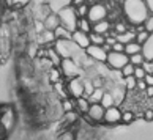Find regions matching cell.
<instances>
[{
    "mask_svg": "<svg viewBox=\"0 0 153 140\" xmlns=\"http://www.w3.org/2000/svg\"><path fill=\"white\" fill-rule=\"evenodd\" d=\"M14 126V112L10 107H2L0 112V127H3L5 131H10Z\"/></svg>",
    "mask_w": 153,
    "mask_h": 140,
    "instance_id": "cell-10",
    "label": "cell"
},
{
    "mask_svg": "<svg viewBox=\"0 0 153 140\" xmlns=\"http://www.w3.org/2000/svg\"><path fill=\"white\" fill-rule=\"evenodd\" d=\"M145 94H147V98H153V85H149L145 88Z\"/></svg>",
    "mask_w": 153,
    "mask_h": 140,
    "instance_id": "cell-49",
    "label": "cell"
},
{
    "mask_svg": "<svg viewBox=\"0 0 153 140\" xmlns=\"http://www.w3.org/2000/svg\"><path fill=\"white\" fill-rule=\"evenodd\" d=\"M142 68L145 69L147 74H153V60H145L142 63Z\"/></svg>",
    "mask_w": 153,
    "mask_h": 140,
    "instance_id": "cell-40",
    "label": "cell"
},
{
    "mask_svg": "<svg viewBox=\"0 0 153 140\" xmlns=\"http://www.w3.org/2000/svg\"><path fill=\"white\" fill-rule=\"evenodd\" d=\"M77 30H82L85 33H90L93 30V24L88 21V18H79L77 19Z\"/></svg>",
    "mask_w": 153,
    "mask_h": 140,
    "instance_id": "cell-23",
    "label": "cell"
},
{
    "mask_svg": "<svg viewBox=\"0 0 153 140\" xmlns=\"http://www.w3.org/2000/svg\"><path fill=\"white\" fill-rule=\"evenodd\" d=\"M136 120V115L133 110H123L122 112V123L125 125H131V123Z\"/></svg>",
    "mask_w": 153,
    "mask_h": 140,
    "instance_id": "cell-30",
    "label": "cell"
},
{
    "mask_svg": "<svg viewBox=\"0 0 153 140\" xmlns=\"http://www.w3.org/2000/svg\"><path fill=\"white\" fill-rule=\"evenodd\" d=\"M144 2H145V7L149 10V13L153 14V0H144Z\"/></svg>",
    "mask_w": 153,
    "mask_h": 140,
    "instance_id": "cell-46",
    "label": "cell"
},
{
    "mask_svg": "<svg viewBox=\"0 0 153 140\" xmlns=\"http://www.w3.org/2000/svg\"><path fill=\"white\" fill-rule=\"evenodd\" d=\"M142 55L145 60H153V33H150L149 40L142 44Z\"/></svg>",
    "mask_w": 153,
    "mask_h": 140,
    "instance_id": "cell-16",
    "label": "cell"
},
{
    "mask_svg": "<svg viewBox=\"0 0 153 140\" xmlns=\"http://www.w3.org/2000/svg\"><path fill=\"white\" fill-rule=\"evenodd\" d=\"M111 29H112V24L107 19H104V21H100V22H96V24H93V30L92 32H95V33H100V35H107V33L111 32Z\"/></svg>",
    "mask_w": 153,
    "mask_h": 140,
    "instance_id": "cell-15",
    "label": "cell"
},
{
    "mask_svg": "<svg viewBox=\"0 0 153 140\" xmlns=\"http://www.w3.org/2000/svg\"><path fill=\"white\" fill-rule=\"evenodd\" d=\"M62 69L60 68H55V66H52V68L48 69V79L51 83H57V82H62Z\"/></svg>",
    "mask_w": 153,
    "mask_h": 140,
    "instance_id": "cell-19",
    "label": "cell"
},
{
    "mask_svg": "<svg viewBox=\"0 0 153 140\" xmlns=\"http://www.w3.org/2000/svg\"><path fill=\"white\" fill-rule=\"evenodd\" d=\"M66 88H68V93H70L71 98L76 99V98L84 96V79L81 76H79V77H73V79H68Z\"/></svg>",
    "mask_w": 153,
    "mask_h": 140,
    "instance_id": "cell-7",
    "label": "cell"
},
{
    "mask_svg": "<svg viewBox=\"0 0 153 140\" xmlns=\"http://www.w3.org/2000/svg\"><path fill=\"white\" fill-rule=\"evenodd\" d=\"M88 10H90L88 3H82V5H79V7H74V11H76L77 18H87Z\"/></svg>",
    "mask_w": 153,
    "mask_h": 140,
    "instance_id": "cell-31",
    "label": "cell"
},
{
    "mask_svg": "<svg viewBox=\"0 0 153 140\" xmlns=\"http://www.w3.org/2000/svg\"><path fill=\"white\" fill-rule=\"evenodd\" d=\"M149 36H150V33L147 32V30H142V32H137L136 33V43H139V44H144L147 40H149Z\"/></svg>",
    "mask_w": 153,
    "mask_h": 140,
    "instance_id": "cell-35",
    "label": "cell"
},
{
    "mask_svg": "<svg viewBox=\"0 0 153 140\" xmlns=\"http://www.w3.org/2000/svg\"><path fill=\"white\" fill-rule=\"evenodd\" d=\"M54 49L62 58H74L77 60L84 54V50L77 46L73 40H55Z\"/></svg>",
    "mask_w": 153,
    "mask_h": 140,
    "instance_id": "cell-2",
    "label": "cell"
},
{
    "mask_svg": "<svg viewBox=\"0 0 153 140\" xmlns=\"http://www.w3.org/2000/svg\"><path fill=\"white\" fill-rule=\"evenodd\" d=\"M136 40V30H134V25L131 29H128L125 33H120V35H117V41H120L123 44H128Z\"/></svg>",
    "mask_w": 153,
    "mask_h": 140,
    "instance_id": "cell-17",
    "label": "cell"
},
{
    "mask_svg": "<svg viewBox=\"0 0 153 140\" xmlns=\"http://www.w3.org/2000/svg\"><path fill=\"white\" fill-rule=\"evenodd\" d=\"M145 74H147V72H145V69L142 68V66H136V68H134V77H136L137 80L144 79Z\"/></svg>",
    "mask_w": 153,
    "mask_h": 140,
    "instance_id": "cell-39",
    "label": "cell"
},
{
    "mask_svg": "<svg viewBox=\"0 0 153 140\" xmlns=\"http://www.w3.org/2000/svg\"><path fill=\"white\" fill-rule=\"evenodd\" d=\"M85 54L88 55L93 61H98V63H106L107 58V52L104 50L103 46H96V44H90L85 49Z\"/></svg>",
    "mask_w": 153,
    "mask_h": 140,
    "instance_id": "cell-8",
    "label": "cell"
},
{
    "mask_svg": "<svg viewBox=\"0 0 153 140\" xmlns=\"http://www.w3.org/2000/svg\"><path fill=\"white\" fill-rule=\"evenodd\" d=\"M90 101H88V98H85V96H81V98H76V109L81 112V113H87L88 112V109H90Z\"/></svg>",
    "mask_w": 153,
    "mask_h": 140,
    "instance_id": "cell-20",
    "label": "cell"
},
{
    "mask_svg": "<svg viewBox=\"0 0 153 140\" xmlns=\"http://www.w3.org/2000/svg\"><path fill=\"white\" fill-rule=\"evenodd\" d=\"M10 3H13L14 7H25V5L30 3V0H10Z\"/></svg>",
    "mask_w": 153,
    "mask_h": 140,
    "instance_id": "cell-44",
    "label": "cell"
},
{
    "mask_svg": "<svg viewBox=\"0 0 153 140\" xmlns=\"http://www.w3.org/2000/svg\"><path fill=\"white\" fill-rule=\"evenodd\" d=\"M95 90V87H93V82L90 80V79H84V96L88 98L90 94H92V91Z\"/></svg>",
    "mask_w": 153,
    "mask_h": 140,
    "instance_id": "cell-34",
    "label": "cell"
},
{
    "mask_svg": "<svg viewBox=\"0 0 153 140\" xmlns=\"http://www.w3.org/2000/svg\"><path fill=\"white\" fill-rule=\"evenodd\" d=\"M139 52H142V44H139V43H136V41H131V43H128V44H125V54L128 55H134V54H139Z\"/></svg>",
    "mask_w": 153,
    "mask_h": 140,
    "instance_id": "cell-21",
    "label": "cell"
},
{
    "mask_svg": "<svg viewBox=\"0 0 153 140\" xmlns=\"http://www.w3.org/2000/svg\"><path fill=\"white\" fill-rule=\"evenodd\" d=\"M54 35H55V40H71L73 32H70L68 29H65L63 25H59L57 29L54 30Z\"/></svg>",
    "mask_w": 153,
    "mask_h": 140,
    "instance_id": "cell-22",
    "label": "cell"
},
{
    "mask_svg": "<svg viewBox=\"0 0 153 140\" xmlns=\"http://www.w3.org/2000/svg\"><path fill=\"white\" fill-rule=\"evenodd\" d=\"M111 93H112V96H114V99H115V105H118L125 99V91L122 90V88H118V87H114L111 90Z\"/></svg>",
    "mask_w": 153,
    "mask_h": 140,
    "instance_id": "cell-29",
    "label": "cell"
},
{
    "mask_svg": "<svg viewBox=\"0 0 153 140\" xmlns=\"http://www.w3.org/2000/svg\"><path fill=\"white\" fill-rule=\"evenodd\" d=\"M59 68L62 69V74L66 79H73V77H79L82 74V68L74 58H62V63Z\"/></svg>",
    "mask_w": 153,
    "mask_h": 140,
    "instance_id": "cell-4",
    "label": "cell"
},
{
    "mask_svg": "<svg viewBox=\"0 0 153 140\" xmlns=\"http://www.w3.org/2000/svg\"><path fill=\"white\" fill-rule=\"evenodd\" d=\"M59 18H60V25H63L65 29H68L70 32H74L77 29V14L74 11V7L66 5V7L59 10Z\"/></svg>",
    "mask_w": 153,
    "mask_h": 140,
    "instance_id": "cell-3",
    "label": "cell"
},
{
    "mask_svg": "<svg viewBox=\"0 0 153 140\" xmlns=\"http://www.w3.org/2000/svg\"><path fill=\"white\" fill-rule=\"evenodd\" d=\"M128 61H129V57L125 52H114V50H111L107 54V58H106L107 66L111 69H115V71H120Z\"/></svg>",
    "mask_w": 153,
    "mask_h": 140,
    "instance_id": "cell-5",
    "label": "cell"
},
{
    "mask_svg": "<svg viewBox=\"0 0 153 140\" xmlns=\"http://www.w3.org/2000/svg\"><path fill=\"white\" fill-rule=\"evenodd\" d=\"M88 36H90V43L96 44V46H103V44L106 43V36H104V35H100V33L90 32Z\"/></svg>",
    "mask_w": 153,
    "mask_h": 140,
    "instance_id": "cell-28",
    "label": "cell"
},
{
    "mask_svg": "<svg viewBox=\"0 0 153 140\" xmlns=\"http://www.w3.org/2000/svg\"><path fill=\"white\" fill-rule=\"evenodd\" d=\"M144 27L149 33H153V14L147 16V19L144 21Z\"/></svg>",
    "mask_w": 153,
    "mask_h": 140,
    "instance_id": "cell-38",
    "label": "cell"
},
{
    "mask_svg": "<svg viewBox=\"0 0 153 140\" xmlns=\"http://www.w3.org/2000/svg\"><path fill=\"white\" fill-rule=\"evenodd\" d=\"M104 112H106V109L101 105V102H92L90 104L88 112H87V115H88V118L92 121H103Z\"/></svg>",
    "mask_w": 153,
    "mask_h": 140,
    "instance_id": "cell-12",
    "label": "cell"
},
{
    "mask_svg": "<svg viewBox=\"0 0 153 140\" xmlns=\"http://www.w3.org/2000/svg\"><path fill=\"white\" fill-rule=\"evenodd\" d=\"M43 24H44V29L46 30H55L57 27L60 25V18H59V14L57 13H49L48 16H46V19L43 21Z\"/></svg>",
    "mask_w": 153,
    "mask_h": 140,
    "instance_id": "cell-14",
    "label": "cell"
},
{
    "mask_svg": "<svg viewBox=\"0 0 153 140\" xmlns=\"http://www.w3.org/2000/svg\"><path fill=\"white\" fill-rule=\"evenodd\" d=\"M104 123L107 125H117V123H122V109L118 105H112V107H107L104 112Z\"/></svg>",
    "mask_w": 153,
    "mask_h": 140,
    "instance_id": "cell-9",
    "label": "cell"
},
{
    "mask_svg": "<svg viewBox=\"0 0 153 140\" xmlns=\"http://www.w3.org/2000/svg\"><path fill=\"white\" fill-rule=\"evenodd\" d=\"M123 14L131 25H139V24H144V21L150 13L145 7L144 0H125Z\"/></svg>",
    "mask_w": 153,
    "mask_h": 140,
    "instance_id": "cell-1",
    "label": "cell"
},
{
    "mask_svg": "<svg viewBox=\"0 0 153 140\" xmlns=\"http://www.w3.org/2000/svg\"><path fill=\"white\" fill-rule=\"evenodd\" d=\"M101 105H103L104 109L115 105V99H114V96H112V93H111V91H104L103 99H101Z\"/></svg>",
    "mask_w": 153,
    "mask_h": 140,
    "instance_id": "cell-27",
    "label": "cell"
},
{
    "mask_svg": "<svg viewBox=\"0 0 153 140\" xmlns=\"http://www.w3.org/2000/svg\"><path fill=\"white\" fill-rule=\"evenodd\" d=\"M104 88L100 87V88H95V90L92 91V94L88 96V101L90 102H101V99H103V94H104Z\"/></svg>",
    "mask_w": 153,
    "mask_h": 140,
    "instance_id": "cell-26",
    "label": "cell"
},
{
    "mask_svg": "<svg viewBox=\"0 0 153 140\" xmlns=\"http://www.w3.org/2000/svg\"><path fill=\"white\" fill-rule=\"evenodd\" d=\"M134 68H136V66H134V65H131V63H129V61H128V63L125 65L122 69H120V74H122V77L134 76Z\"/></svg>",
    "mask_w": 153,
    "mask_h": 140,
    "instance_id": "cell-33",
    "label": "cell"
},
{
    "mask_svg": "<svg viewBox=\"0 0 153 140\" xmlns=\"http://www.w3.org/2000/svg\"><path fill=\"white\" fill-rule=\"evenodd\" d=\"M60 105H62V110L63 112H71L76 109V99L74 98H65V99H62Z\"/></svg>",
    "mask_w": 153,
    "mask_h": 140,
    "instance_id": "cell-24",
    "label": "cell"
},
{
    "mask_svg": "<svg viewBox=\"0 0 153 140\" xmlns=\"http://www.w3.org/2000/svg\"><path fill=\"white\" fill-rule=\"evenodd\" d=\"M65 120H66V125L70 126L73 125V123H76L79 118H77V113L74 110H71V112H65Z\"/></svg>",
    "mask_w": 153,
    "mask_h": 140,
    "instance_id": "cell-36",
    "label": "cell"
},
{
    "mask_svg": "<svg viewBox=\"0 0 153 140\" xmlns=\"http://www.w3.org/2000/svg\"><path fill=\"white\" fill-rule=\"evenodd\" d=\"M142 116H144L145 121H153V107H152V109H145L144 113H142Z\"/></svg>",
    "mask_w": 153,
    "mask_h": 140,
    "instance_id": "cell-43",
    "label": "cell"
},
{
    "mask_svg": "<svg viewBox=\"0 0 153 140\" xmlns=\"http://www.w3.org/2000/svg\"><path fill=\"white\" fill-rule=\"evenodd\" d=\"M82 3H87V0H71L70 2L71 7H79V5H82Z\"/></svg>",
    "mask_w": 153,
    "mask_h": 140,
    "instance_id": "cell-48",
    "label": "cell"
},
{
    "mask_svg": "<svg viewBox=\"0 0 153 140\" xmlns=\"http://www.w3.org/2000/svg\"><path fill=\"white\" fill-rule=\"evenodd\" d=\"M107 13H109V11H107L106 5L101 3V2H96L93 5H90L87 18H88V21L92 22V24H96V22H100V21L107 19Z\"/></svg>",
    "mask_w": 153,
    "mask_h": 140,
    "instance_id": "cell-6",
    "label": "cell"
},
{
    "mask_svg": "<svg viewBox=\"0 0 153 140\" xmlns=\"http://www.w3.org/2000/svg\"><path fill=\"white\" fill-rule=\"evenodd\" d=\"M57 140H74V134H73L71 131H65L57 137Z\"/></svg>",
    "mask_w": 153,
    "mask_h": 140,
    "instance_id": "cell-41",
    "label": "cell"
},
{
    "mask_svg": "<svg viewBox=\"0 0 153 140\" xmlns=\"http://www.w3.org/2000/svg\"><path fill=\"white\" fill-rule=\"evenodd\" d=\"M71 40L74 41V43H76V44H77V46L81 47L82 50H85V49L90 46V44H92V43H90V36H88V33L82 32V30H77V29H76L74 32H73Z\"/></svg>",
    "mask_w": 153,
    "mask_h": 140,
    "instance_id": "cell-11",
    "label": "cell"
},
{
    "mask_svg": "<svg viewBox=\"0 0 153 140\" xmlns=\"http://www.w3.org/2000/svg\"><path fill=\"white\" fill-rule=\"evenodd\" d=\"M123 87L126 88L128 91H133L136 90V85H137V79L134 76H128V77H123Z\"/></svg>",
    "mask_w": 153,
    "mask_h": 140,
    "instance_id": "cell-25",
    "label": "cell"
},
{
    "mask_svg": "<svg viewBox=\"0 0 153 140\" xmlns=\"http://www.w3.org/2000/svg\"><path fill=\"white\" fill-rule=\"evenodd\" d=\"M145 88H147V83L144 79H140L137 80V85H136V90H140V91H145Z\"/></svg>",
    "mask_w": 153,
    "mask_h": 140,
    "instance_id": "cell-45",
    "label": "cell"
},
{
    "mask_svg": "<svg viewBox=\"0 0 153 140\" xmlns=\"http://www.w3.org/2000/svg\"><path fill=\"white\" fill-rule=\"evenodd\" d=\"M112 50H114V52H125V44L120 43V41H115L112 44Z\"/></svg>",
    "mask_w": 153,
    "mask_h": 140,
    "instance_id": "cell-42",
    "label": "cell"
},
{
    "mask_svg": "<svg viewBox=\"0 0 153 140\" xmlns=\"http://www.w3.org/2000/svg\"><path fill=\"white\" fill-rule=\"evenodd\" d=\"M36 41H38V44H41V46H44V47H48V44L52 47L54 43H55V35H54L52 30H44L41 33H38Z\"/></svg>",
    "mask_w": 153,
    "mask_h": 140,
    "instance_id": "cell-13",
    "label": "cell"
},
{
    "mask_svg": "<svg viewBox=\"0 0 153 140\" xmlns=\"http://www.w3.org/2000/svg\"><path fill=\"white\" fill-rule=\"evenodd\" d=\"M46 57L49 58L51 63H52V66H55V68H59V66H60V63H62V57L57 54V50L54 49V46L46 49Z\"/></svg>",
    "mask_w": 153,
    "mask_h": 140,
    "instance_id": "cell-18",
    "label": "cell"
},
{
    "mask_svg": "<svg viewBox=\"0 0 153 140\" xmlns=\"http://www.w3.org/2000/svg\"><path fill=\"white\" fill-rule=\"evenodd\" d=\"M144 80H145V83H147V87H149V85H153V74H145Z\"/></svg>",
    "mask_w": 153,
    "mask_h": 140,
    "instance_id": "cell-47",
    "label": "cell"
},
{
    "mask_svg": "<svg viewBox=\"0 0 153 140\" xmlns=\"http://www.w3.org/2000/svg\"><path fill=\"white\" fill-rule=\"evenodd\" d=\"M128 29H129V27H128L126 24H125L123 21H120V22H117V24L114 25V32L117 33V35H120V33H125V32H126Z\"/></svg>",
    "mask_w": 153,
    "mask_h": 140,
    "instance_id": "cell-37",
    "label": "cell"
},
{
    "mask_svg": "<svg viewBox=\"0 0 153 140\" xmlns=\"http://www.w3.org/2000/svg\"><path fill=\"white\" fill-rule=\"evenodd\" d=\"M145 61L144 58V55L142 52H139V54H134V55H129V63L134 65V66H142V63Z\"/></svg>",
    "mask_w": 153,
    "mask_h": 140,
    "instance_id": "cell-32",
    "label": "cell"
}]
</instances>
